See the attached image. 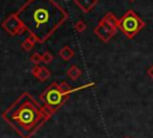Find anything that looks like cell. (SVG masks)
Masks as SVG:
<instances>
[{"instance_id": "2", "label": "cell", "mask_w": 153, "mask_h": 138, "mask_svg": "<svg viewBox=\"0 0 153 138\" xmlns=\"http://www.w3.org/2000/svg\"><path fill=\"white\" fill-rule=\"evenodd\" d=\"M4 118L22 136L29 137L43 121L44 114L38 103L29 94H23L4 113Z\"/></svg>"}, {"instance_id": "5", "label": "cell", "mask_w": 153, "mask_h": 138, "mask_svg": "<svg viewBox=\"0 0 153 138\" xmlns=\"http://www.w3.org/2000/svg\"><path fill=\"white\" fill-rule=\"evenodd\" d=\"M84 10H90L93 5L97 4V0H75Z\"/></svg>"}, {"instance_id": "1", "label": "cell", "mask_w": 153, "mask_h": 138, "mask_svg": "<svg viewBox=\"0 0 153 138\" xmlns=\"http://www.w3.org/2000/svg\"><path fill=\"white\" fill-rule=\"evenodd\" d=\"M17 17L39 42H43L66 20L67 13L54 0H29Z\"/></svg>"}, {"instance_id": "7", "label": "cell", "mask_w": 153, "mask_h": 138, "mask_svg": "<svg viewBox=\"0 0 153 138\" xmlns=\"http://www.w3.org/2000/svg\"><path fill=\"white\" fill-rule=\"evenodd\" d=\"M130 1H134V0H130Z\"/></svg>"}, {"instance_id": "4", "label": "cell", "mask_w": 153, "mask_h": 138, "mask_svg": "<svg viewBox=\"0 0 153 138\" xmlns=\"http://www.w3.org/2000/svg\"><path fill=\"white\" fill-rule=\"evenodd\" d=\"M69 91L71 90L65 91L60 86H57L56 84H53L49 89L45 90V92L43 94L42 98H43V101L45 102V104L48 107H50L51 109H56L66 100V96L68 95Z\"/></svg>"}, {"instance_id": "3", "label": "cell", "mask_w": 153, "mask_h": 138, "mask_svg": "<svg viewBox=\"0 0 153 138\" xmlns=\"http://www.w3.org/2000/svg\"><path fill=\"white\" fill-rule=\"evenodd\" d=\"M118 26L128 38H133L142 28H145V22L133 10H129L118 20Z\"/></svg>"}, {"instance_id": "6", "label": "cell", "mask_w": 153, "mask_h": 138, "mask_svg": "<svg viewBox=\"0 0 153 138\" xmlns=\"http://www.w3.org/2000/svg\"><path fill=\"white\" fill-rule=\"evenodd\" d=\"M147 74H148V76L152 78V80H153V65H152V66L148 68V71H147Z\"/></svg>"}]
</instances>
